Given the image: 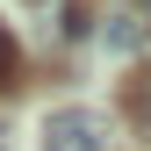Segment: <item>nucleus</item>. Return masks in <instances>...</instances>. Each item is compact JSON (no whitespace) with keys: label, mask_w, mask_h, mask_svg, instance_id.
Listing matches in <instances>:
<instances>
[{"label":"nucleus","mask_w":151,"mask_h":151,"mask_svg":"<svg viewBox=\"0 0 151 151\" xmlns=\"http://www.w3.org/2000/svg\"><path fill=\"white\" fill-rule=\"evenodd\" d=\"M43 151H101V122L86 108H58L43 122Z\"/></svg>","instance_id":"obj_1"},{"label":"nucleus","mask_w":151,"mask_h":151,"mask_svg":"<svg viewBox=\"0 0 151 151\" xmlns=\"http://www.w3.org/2000/svg\"><path fill=\"white\" fill-rule=\"evenodd\" d=\"M0 86H14V79H7V43H0Z\"/></svg>","instance_id":"obj_2"}]
</instances>
